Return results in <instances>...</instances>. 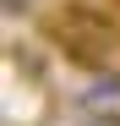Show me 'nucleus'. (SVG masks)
Listing matches in <instances>:
<instances>
[{
    "label": "nucleus",
    "instance_id": "1",
    "mask_svg": "<svg viewBox=\"0 0 120 126\" xmlns=\"http://www.w3.org/2000/svg\"><path fill=\"white\" fill-rule=\"evenodd\" d=\"M44 33L76 60V66H87V71H109V66H115L120 38H115V28H109V16H98L93 6H82V0L55 6V11L44 16Z\"/></svg>",
    "mask_w": 120,
    "mask_h": 126
},
{
    "label": "nucleus",
    "instance_id": "2",
    "mask_svg": "<svg viewBox=\"0 0 120 126\" xmlns=\"http://www.w3.org/2000/svg\"><path fill=\"white\" fill-rule=\"evenodd\" d=\"M27 6H33V0H6V11H11V16H22Z\"/></svg>",
    "mask_w": 120,
    "mask_h": 126
}]
</instances>
